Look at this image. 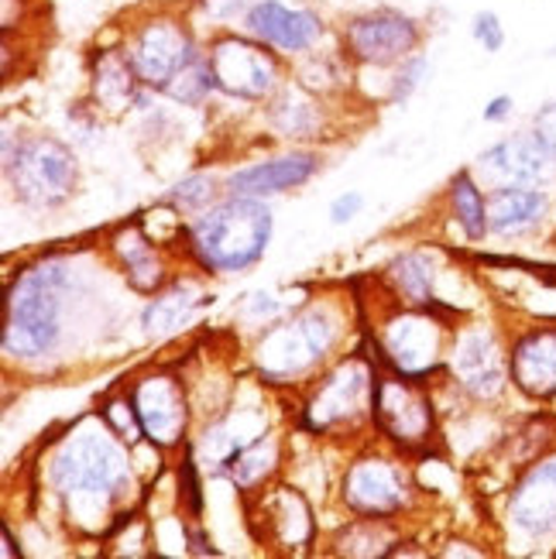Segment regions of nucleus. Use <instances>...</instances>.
Here are the masks:
<instances>
[{
	"label": "nucleus",
	"instance_id": "9",
	"mask_svg": "<svg viewBox=\"0 0 556 559\" xmlns=\"http://www.w3.org/2000/svg\"><path fill=\"white\" fill-rule=\"evenodd\" d=\"M381 344H385V357L392 360V368L402 378H419L437 368L443 336H440L437 320H429V316H419V312H402L385 326Z\"/></svg>",
	"mask_w": 556,
	"mask_h": 559
},
{
	"label": "nucleus",
	"instance_id": "8",
	"mask_svg": "<svg viewBox=\"0 0 556 559\" xmlns=\"http://www.w3.org/2000/svg\"><path fill=\"white\" fill-rule=\"evenodd\" d=\"M450 368L464 392H471L474 399H498L512 374L495 333L488 330H464L457 336L450 350Z\"/></svg>",
	"mask_w": 556,
	"mask_h": 559
},
{
	"label": "nucleus",
	"instance_id": "16",
	"mask_svg": "<svg viewBox=\"0 0 556 559\" xmlns=\"http://www.w3.org/2000/svg\"><path fill=\"white\" fill-rule=\"evenodd\" d=\"M368 399H375V388H371V374L365 364H344V368H336L323 384L320 392L312 395L309 402V426L312 429H330L344 419H354L357 408L365 405Z\"/></svg>",
	"mask_w": 556,
	"mask_h": 559
},
{
	"label": "nucleus",
	"instance_id": "15",
	"mask_svg": "<svg viewBox=\"0 0 556 559\" xmlns=\"http://www.w3.org/2000/svg\"><path fill=\"white\" fill-rule=\"evenodd\" d=\"M344 501L360 515H392L405 501V477L389 460H360L344 477Z\"/></svg>",
	"mask_w": 556,
	"mask_h": 559
},
{
	"label": "nucleus",
	"instance_id": "29",
	"mask_svg": "<svg viewBox=\"0 0 556 559\" xmlns=\"http://www.w3.org/2000/svg\"><path fill=\"white\" fill-rule=\"evenodd\" d=\"M213 200V179L210 176H189L186 182H179L173 189V203L182 210H197L206 206Z\"/></svg>",
	"mask_w": 556,
	"mask_h": 559
},
{
	"label": "nucleus",
	"instance_id": "11",
	"mask_svg": "<svg viewBox=\"0 0 556 559\" xmlns=\"http://www.w3.org/2000/svg\"><path fill=\"white\" fill-rule=\"evenodd\" d=\"M344 41H347L354 59L371 62V66H385V62L405 59L409 52H413L416 41H419V32L409 17H402L395 11H378V14L351 21L347 32H344Z\"/></svg>",
	"mask_w": 556,
	"mask_h": 559
},
{
	"label": "nucleus",
	"instance_id": "26",
	"mask_svg": "<svg viewBox=\"0 0 556 559\" xmlns=\"http://www.w3.org/2000/svg\"><path fill=\"white\" fill-rule=\"evenodd\" d=\"M389 275H392L395 288L402 292L409 302L426 306L433 299V278H437V272H433V261L426 254H402V258H395Z\"/></svg>",
	"mask_w": 556,
	"mask_h": 559
},
{
	"label": "nucleus",
	"instance_id": "3",
	"mask_svg": "<svg viewBox=\"0 0 556 559\" xmlns=\"http://www.w3.org/2000/svg\"><path fill=\"white\" fill-rule=\"evenodd\" d=\"M62 264L45 261L24 272L8 296L4 350L14 357H45L62 333Z\"/></svg>",
	"mask_w": 556,
	"mask_h": 559
},
{
	"label": "nucleus",
	"instance_id": "21",
	"mask_svg": "<svg viewBox=\"0 0 556 559\" xmlns=\"http://www.w3.org/2000/svg\"><path fill=\"white\" fill-rule=\"evenodd\" d=\"M134 80H138V72L128 56L104 52L93 69V93L107 110H125L134 96Z\"/></svg>",
	"mask_w": 556,
	"mask_h": 559
},
{
	"label": "nucleus",
	"instance_id": "17",
	"mask_svg": "<svg viewBox=\"0 0 556 559\" xmlns=\"http://www.w3.org/2000/svg\"><path fill=\"white\" fill-rule=\"evenodd\" d=\"M248 28L261 41L282 48V52H303V48L320 38L323 24L309 11H293L279 4V0H261V4L248 11Z\"/></svg>",
	"mask_w": 556,
	"mask_h": 559
},
{
	"label": "nucleus",
	"instance_id": "5",
	"mask_svg": "<svg viewBox=\"0 0 556 559\" xmlns=\"http://www.w3.org/2000/svg\"><path fill=\"white\" fill-rule=\"evenodd\" d=\"M8 176L24 203L56 206L76 182V158L52 138H32L21 144L17 155H8Z\"/></svg>",
	"mask_w": 556,
	"mask_h": 559
},
{
	"label": "nucleus",
	"instance_id": "23",
	"mask_svg": "<svg viewBox=\"0 0 556 559\" xmlns=\"http://www.w3.org/2000/svg\"><path fill=\"white\" fill-rule=\"evenodd\" d=\"M450 206H453L457 224L468 234V240H485L492 234L488 203L481 197V186L471 179V173H461L450 182Z\"/></svg>",
	"mask_w": 556,
	"mask_h": 559
},
{
	"label": "nucleus",
	"instance_id": "1",
	"mask_svg": "<svg viewBox=\"0 0 556 559\" xmlns=\"http://www.w3.org/2000/svg\"><path fill=\"white\" fill-rule=\"evenodd\" d=\"M52 480L56 491L66 498L72 519L86 525L131 491L128 453L120 450L110 429L86 423L56 453Z\"/></svg>",
	"mask_w": 556,
	"mask_h": 559
},
{
	"label": "nucleus",
	"instance_id": "24",
	"mask_svg": "<svg viewBox=\"0 0 556 559\" xmlns=\"http://www.w3.org/2000/svg\"><path fill=\"white\" fill-rule=\"evenodd\" d=\"M197 302H200V296H197V288H192V285L173 288L168 296L155 299L149 309L141 312L144 333H173V330H179L189 320V312L197 309Z\"/></svg>",
	"mask_w": 556,
	"mask_h": 559
},
{
	"label": "nucleus",
	"instance_id": "28",
	"mask_svg": "<svg viewBox=\"0 0 556 559\" xmlns=\"http://www.w3.org/2000/svg\"><path fill=\"white\" fill-rule=\"evenodd\" d=\"M210 86H216L213 83V72H210V62L197 59L189 69H182L173 83H168L165 93L176 96V100H182V104H200L203 96L210 93Z\"/></svg>",
	"mask_w": 556,
	"mask_h": 559
},
{
	"label": "nucleus",
	"instance_id": "10",
	"mask_svg": "<svg viewBox=\"0 0 556 559\" xmlns=\"http://www.w3.org/2000/svg\"><path fill=\"white\" fill-rule=\"evenodd\" d=\"M509 519L525 539L556 536V456L529 467L509 498Z\"/></svg>",
	"mask_w": 556,
	"mask_h": 559
},
{
	"label": "nucleus",
	"instance_id": "13",
	"mask_svg": "<svg viewBox=\"0 0 556 559\" xmlns=\"http://www.w3.org/2000/svg\"><path fill=\"white\" fill-rule=\"evenodd\" d=\"M371 405H375V416H378L381 429L389 432V436H395L399 443L416 447V443L429 440L433 408H429V402L409 381H402V378H378Z\"/></svg>",
	"mask_w": 556,
	"mask_h": 559
},
{
	"label": "nucleus",
	"instance_id": "34",
	"mask_svg": "<svg viewBox=\"0 0 556 559\" xmlns=\"http://www.w3.org/2000/svg\"><path fill=\"white\" fill-rule=\"evenodd\" d=\"M512 96H495V100L485 107V120L488 124H498V120H505V117H512Z\"/></svg>",
	"mask_w": 556,
	"mask_h": 559
},
{
	"label": "nucleus",
	"instance_id": "31",
	"mask_svg": "<svg viewBox=\"0 0 556 559\" xmlns=\"http://www.w3.org/2000/svg\"><path fill=\"white\" fill-rule=\"evenodd\" d=\"M533 134L540 138V144L549 152V158L556 162V100L543 104L533 117Z\"/></svg>",
	"mask_w": 556,
	"mask_h": 559
},
{
	"label": "nucleus",
	"instance_id": "25",
	"mask_svg": "<svg viewBox=\"0 0 556 559\" xmlns=\"http://www.w3.org/2000/svg\"><path fill=\"white\" fill-rule=\"evenodd\" d=\"M269 515H272V525H275L279 539L285 546H306L309 543L312 522H309V508L299 495H293V491L275 495V501L269 504Z\"/></svg>",
	"mask_w": 556,
	"mask_h": 559
},
{
	"label": "nucleus",
	"instance_id": "18",
	"mask_svg": "<svg viewBox=\"0 0 556 559\" xmlns=\"http://www.w3.org/2000/svg\"><path fill=\"white\" fill-rule=\"evenodd\" d=\"M512 381L533 399L556 395V326L525 333L509 357Z\"/></svg>",
	"mask_w": 556,
	"mask_h": 559
},
{
	"label": "nucleus",
	"instance_id": "20",
	"mask_svg": "<svg viewBox=\"0 0 556 559\" xmlns=\"http://www.w3.org/2000/svg\"><path fill=\"white\" fill-rule=\"evenodd\" d=\"M549 197L540 186H501L488 200V224L498 237H519L543 224Z\"/></svg>",
	"mask_w": 556,
	"mask_h": 559
},
{
	"label": "nucleus",
	"instance_id": "2",
	"mask_svg": "<svg viewBox=\"0 0 556 559\" xmlns=\"http://www.w3.org/2000/svg\"><path fill=\"white\" fill-rule=\"evenodd\" d=\"M269 237V206L251 197H230L197 221V227H192V251L213 272H245L264 254Z\"/></svg>",
	"mask_w": 556,
	"mask_h": 559
},
{
	"label": "nucleus",
	"instance_id": "14",
	"mask_svg": "<svg viewBox=\"0 0 556 559\" xmlns=\"http://www.w3.org/2000/svg\"><path fill=\"white\" fill-rule=\"evenodd\" d=\"M131 405L141 419L144 436L155 443V447H176L182 440V429H186V399H182V388L173 378H144L138 381Z\"/></svg>",
	"mask_w": 556,
	"mask_h": 559
},
{
	"label": "nucleus",
	"instance_id": "7",
	"mask_svg": "<svg viewBox=\"0 0 556 559\" xmlns=\"http://www.w3.org/2000/svg\"><path fill=\"white\" fill-rule=\"evenodd\" d=\"M210 72L213 83L240 100H264L279 80L275 59L245 38H221L210 48Z\"/></svg>",
	"mask_w": 556,
	"mask_h": 559
},
{
	"label": "nucleus",
	"instance_id": "12",
	"mask_svg": "<svg viewBox=\"0 0 556 559\" xmlns=\"http://www.w3.org/2000/svg\"><path fill=\"white\" fill-rule=\"evenodd\" d=\"M556 162L549 158V152L540 144V138L533 131L525 134H512L477 158V168L485 173V179L501 189V186H540L549 168Z\"/></svg>",
	"mask_w": 556,
	"mask_h": 559
},
{
	"label": "nucleus",
	"instance_id": "32",
	"mask_svg": "<svg viewBox=\"0 0 556 559\" xmlns=\"http://www.w3.org/2000/svg\"><path fill=\"white\" fill-rule=\"evenodd\" d=\"M423 69H426V59H409V62H405V69H402L399 76H395V90H392L395 100H405V96L419 86Z\"/></svg>",
	"mask_w": 556,
	"mask_h": 559
},
{
	"label": "nucleus",
	"instance_id": "22",
	"mask_svg": "<svg viewBox=\"0 0 556 559\" xmlns=\"http://www.w3.org/2000/svg\"><path fill=\"white\" fill-rule=\"evenodd\" d=\"M117 254H120V261H125V275H128V282L138 288V292H152V288H158L162 285V261L155 258V251H152V240L144 237L141 230H125L117 237Z\"/></svg>",
	"mask_w": 556,
	"mask_h": 559
},
{
	"label": "nucleus",
	"instance_id": "30",
	"mask_svg": "<svg viewBox=\"0 0 556 559\" xmlns=\"http://www.w3.org/2000/svg\"><path fill=\"white\" fill-rule=\"evenodd\" d=\"M474 38L485 45V52H501V45H505V28H501V21L495 11H481L474 17Z\"/></svg>",
	"mask_w": 556,
	"mask_h": 559
},
{
	"label": "nucleus",
	"instance_id": "4",
	"mask_svg": "<svg viewBox=\"0 0 556 559\" xmlns=\"http://www.w3.org/2000/svg\"><path fill=\"white\" fill-rule=\"evenodd\" d=\"M333 347V320L323 309H309L296 320L269 330L258 344V371L269 381H288L309 371Z\"/></svg>",
	"mask_w": 556,
	"mask_h": 559
},
{
	"label": "nucleus",
	"instance_id": "27",
	"mask_svg": "<svg viewBox=\"0 0 556 559\" xmlns=\"http://www.w3.org/2000/svg\"><path fill=\"white\" fill-rule=\"evenodd\" d=\"M272 464H275V443L272 440H264V436H258L255 443H248L245 450H237L234 456H230V477L237 480V484H245V488H251V484H258L264 474L272 471Z\"/></svg>",
	"mask_w": 556,
	"mask_h": 559
},
{
	"label": "nucleus",
	"instance_id": "6",
	"mask_svg": "<svg viewBox=\"0 0 556 559\" xmlns=\"http://www.w3.org/2000/svg\"><path fill=\"white\" fill-rule=\"evenodd\" d=\"M128 59H131L138 80L144 86L168 90V83H173L179 72L189 69L200 56H197V48H192V38L182 24L162 17V21L144 24V28L138 32Z\"/></svg>",
	"mask_w": 556,
	"mask_h": 559
},
{
	"label": "nucleus",
	"instance_id": "33",
	"mask_svg": "<svg viewBox=\"0 0 556 559\" xmlns=\"http://www.w3.org/2000/svg\"><path fill=\"white\" fill-rule=\"evenodd\" d=\"M360 206H365V197L360 192H344V197H336L333 206H330V221L333 224H351L354 216L360 213Z\"/></svg>",
	"mask_w": 556,
	"mask_h": 559
},
{
	"label": "nucleus",
	"instance_id": "19",
	"mask_svg": "<svg viewBox=\"0 0 556 559\" xmlns=\"http://www.w3.org/2000/svg\"><path fill=\"white\" fill-rule=\"evenodd\" d=\"M317 155H282L272 162H258L251 168H240L227 179L230 197H251V200H264V197H275V192L285 189H296L303 182L312 179L317 173Z\"/></svg>",
	"mask_w": 556,
	"mask_h": 559
}]
</instances>
